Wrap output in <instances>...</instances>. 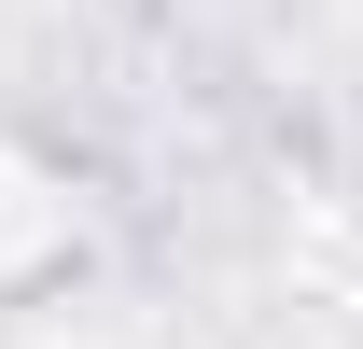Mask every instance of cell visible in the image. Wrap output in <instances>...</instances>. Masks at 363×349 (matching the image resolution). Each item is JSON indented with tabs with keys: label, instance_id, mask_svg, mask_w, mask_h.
Instances as JSON below:
<instances>
[{
	"label": "cell",
	"instance_id": "6da1fadb",
	"mask_svg": "<svg viewBox=\"0 0 363 349\" xmlns=\"http://www.w3.org/2000/svg\"><path fill=\"white\" fill-rule=\"evenodd\" d=\"M70 252H84V182L56 154H28V140H0V294L56 279Z\"/></svg>",
	"mask_w": 363,
	"mask_h": 349
}]
</instances>
